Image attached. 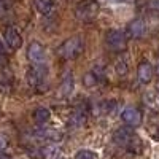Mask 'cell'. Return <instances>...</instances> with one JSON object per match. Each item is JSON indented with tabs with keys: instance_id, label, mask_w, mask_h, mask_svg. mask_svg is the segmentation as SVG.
<instances>
[{
	"instance_id": "cell-1",
	"label": "cell",
	"mask_w": 159,
	"mask_h": 159,
	"mask_svg": "<svg viewBox=\"0 0 159 159\" xmlns=\"http://www.w3.org/2000/svg\"><path fill=\"white\" fill-rule=\"evenodd\" d=\"M113 142L119 147L126 148L130 153H140L142 151V142L140 139L134 134L130 127H119L113 134Z\"/></svg>"
},
{
	"instance_id": "cell-2",
	"label": "cell",
	"mask_w": 159,
	"mask_h": 159,
	"mask_svg": "<svg viewBox=\"0 0 159 159\" xmlns=\"http://www.w3.org/2000/svg\"><path fill=\"white\" fill-rule=\"evenodd\" d=\"M57 52L64 59H76L83 52V40L80 37H70L59 46Z\"/></svg>"
},
{
	"instance_id": "cell-3",
	"label": "cell",
	"mask_w": 159,
	"mask_h": 159,
	"mask_svg": "<svg viewBox=\"0 0 159 159\" xmlns=\"http://www.w3.org/2000/svg\"><path fill=\"white\" fill-rule=\"evenodd\" d=\"M46 76H48V67L43 62L37 64L35 67L29 69V72H27V83L30 84V88L40 91L46 84Z\"/></svg>"
},
{
	"instance_id": "cell-4",
	"label": "cell",
	"mask_w": 159,
	"mask_h": 159,
	"mask_svg": "<svg viewBox=\"0 0 159 159\" xmlns=\"http://www.w3.org/2000/svg\"><path fill=\"white\" fill-rule=\"evenodd\" d=\"M105 43L113 51H123L127 45V37L123 30L113 29V30H108L107 35H105Z\"/></svg>"
},
{
	"instance_id": "cell-5",
	"label": "cell",
	"mask_w": 159,
	"mask_h": 159,
	"mask_svg": "<svg viewBox=\"0 0 159 159\" xmlns=\"http://www.w3.org/2000/svg\"><path fill=\"white\" fill-rule=\"evenodd\" d=\"M97 13H99V3L94 0H88L76 8V18L81 21H91L97 16Z\"/></svg>"
},
{
	"instance_id": "cell-6",
	"label": "cell",
	"mask_w": 159,
	"mask_h": 159,
	"mask_svg": "<svg viewBox=\"0 0 159 159\" xmlns=\"http://www.w3.org/2000/svg\"><path fill=\"white\" fill-rule=\"evenodd\" d=\"M86 119H88V108L84 107V105H78V107L72 111L70 118H69V126L81 127V126H84Z\"/></svg>"
},
{
	"instance_id": "cell-7",
	"label": "cell",
	"mask_w": 159,
	"mask_h": 159,
	"mask_svg": "<svg viewBox=\"0 0 159 159\" xmlns=\"http://www.w3.org/2000/svg\"><path fill=\"white\" fill-rule=\"evenodd\" d=\"M45 48L42 43H38V42H32L27 48V57L30 62L34 64H42L45 62Z\"/></svg>"
},
{
	"instance_id": "cell-8",
	"label": "cell",
	"mask_w": 159,
	"mask_h": 159,
	"mask_svg": "<svg viewBox=\"0 0 159 159\" xmlns=\"http://www.w3.org/2000/svg\"><path fill=\"white\" fill-rule=\"evenodd\" d=\"M121 119L127 124V126H140L142 124V113L140 110L134 108V107H127L123 110L121 113Z\"/></svg>"
},
{
	"instance_id": "cell-9",
	"label": "cell",
	"mask_w": 159,
	"mask_h": 159,
	"mask_svg": "<svg viewBox=\"0 0 159 159\" xmlns=\"http://www.w3.org/2000/svg\"><path fill=\"white\" fill-rule=\"evenodd\" d=\"M34 135L40 140H48V142H59L62 139V132L51 129V127H38L35 129Z\"/></svg>"
},
{
	"instance_id": "cell-10",
	"label": "cell",
	"mask_w": 159,
	"mask_h": 159,
	"mask_svg": "<svg viewBox=\"0 0 159 159\" xmlns=\"http://www.w3.org/2000/svg\"><path fill=\"white\" fill-rule=\"evenodd\" d=\"M5 42L11 49H19L22 45V37L15 27H8L5 30Z\"/></svg>"
},
{
	"instance_id": "cell-11",
	"label": "cell",
	"mask_w": 159,
	"mask_h": 159,
	"mask_svg": "<svg viewBox=\"0 0 159 159\" xmlns=\"http://www.w3.org/2000/svg\"><path fill=\"white\" fill-rule=\"evenodd\" d=\"M127 32L132 38H142L145 35V32H147V25H145V22L142 19H134L129 22Z\"/></svg>"
},
{
	"instance_id": "cell-12",
	"label": "cell",
	"mask_w": 159,
	"mask_h": 159,
	"mask_svg": "<svg viewBox=\"0 0 159 159\" xmlns=\"http://www.w3.org/2000/svg\"><path fill=\"white\" fill-rule=\"evenodd\" d=\"M139 80L140 83H150L151 78H153V67L148 61H142L139 65V70H137Z\"/></svg>"
},
{
	"instance_id": "cell-13",
	"label": "cell",
	"mask_w": 159,
	"mask_h": 159,
	"mask_svg": "<svg viewBox=\"0 0 159 159\" xmlns=\"http://www.w3.org/2000/svg\"><path fill=\"white\" fill-rule=\"evenodd\" d=\"M73 86H75V81H73V73L72 72H65L64 78H62V83H61V96L62 97H69L72 92H73Z\"/></svg>"
},
{
	"instance_id": "cell-14",
	"label": "cell",
	"mask_w": 159,
	"mask_h": 159,
	"mask_svg": "<svg viewBox=\"0 0 159 159\" xmlns=\"http://www.w3.org/2000/svg\"><path fill=\"white\" fill-rule=\"evenodd\" d=\"M40 151H42V157L43 159H61L62 157L61 148L57 147V145H54V143L46 145V147H43Z\"/></svg>"
},
{
	"instance_id": "cell-15",
	"label": "cell",
	"mask_w": 159,
	"mask_h": 159,
	"mask_svg": "<svg viewBox=\"0 0 159 159\" xmlns=\"http://www.w3.org/2000/svg\"><path fill=\"white\" fill-rule=\"evenodd\" d=\"M49 118H51V111L45 107H40L34 111V119H35V123L37 124H45L49 121Z\"/></svg>"
},
{
	"instance_id": "cell-16",
	"label": "cell",
	"mask_w": 159,
	"mask_h": 159,
	"mask_svg": "<svg viewBox=\"0 0 159 159\" xmlns=\"http://www.w3.org/2000/svg\"><path fill=\"white\" fill-rule=\"evenodd\" d=\"M32 5L42 15H48L52 10V0H32Z\"/></svg>"
},
{
	"instance_id": "cell-17",
	"label": "cell",
	"mask_w": 159,
	"mask_h": 159,
	"mask_svg": "<svg viewBox=\"0 0 159 159\" xmlns=\"http://www.w3.org/2000/svg\"><path fill=\"white\" fill-rule=\"evenodd\" d=\"M115 70L119 76H126L127 72H129V65H127V61L123 59V57H119L116 62H115Z\"/></svg>"
},
{
	"instance_id": "cell-18",
	"label": "cell",
	"mask_w": 159,
	"mask_h": 159,
	"mask_svg": "<svg viewBox=\"0 0 159 159\" xmlns=\"http://www.w3.org/2000/svg\"><path fill=\"white\" fill-rule=\"evenodd\" d=\"M75 159H97V154L91 150H81L76 153Z\"/></svg>"
},
{
	"instance_id": "cell-19",
	"label": "cell",
	"mask_w": 159,
	"mask_h": 159,
	"mask_svg": "<svg viewBox=\"0 0 159 159\" xmlns=\"http://www.w3.org/2000/svg\"><path fill=\"white\" fill-rule=\"evenodd\" d=\"M83 83H84V86H88V88H92V86H96L99 81H97V78L94 76V73H92V72H89V73H86V75L83 76Z\"/></svg>"
},
{
	"instance_id": "cell-20",
	"label": "cell",
	"mask_w": 159,
	"mask_h": 159,
	"mask_svg": "<svg viewBox=\"0 0 159 159\" xmlns=\"http://www.w3.org/2000/svg\"><path fill=\"white\" fill-rule=\"evenodd\" d=\"M91 72L94 73V76L97 78V81H103V80H105V70H103L102 65H96Z\"/></svg>"
},
{
	"instance_id": "cell-21",
	"label": "cell",
	"mask_w": 159,
	"mask_h": 159,
	"mask_svg": "<svg viewBox=\"0 0 159 159\" xmlns=\"http://www.w3.org/2000/svg\"><path fill=\"white\" fill-rule=\"evenodd\" d=\"M8 145H10V140H8V135L3 134V132H0V151H3L8 148Z\"/></svg>"
},
{
	"instance_id": "cell-22",
	"label": "cell",
	"mask_w": 159,
	"mask_h": 159,
	"mask_svg": "<svg viewBox=\"0 0 159 159\" xmlns=\"http://www.w3.org/2000/svg\"><path fill=\"white\" fill-rule=\"evenodd\" d=\"M10 89H11V83L8 80L0 78V92H10Z\"/></svg>"
},
{
	"instance_id": "cell-23",
	"label": "cell",
	"mask_w": 159,
	"mask_h": 159,
	"mask_svg": "<svg viewBox=\"0 0 159 159\" xmlns=\"http://www.w3.org/2000/svg\"><path fill=\"white\" fill-rule=\"evenodd\" d=\"M7 64H8V59H7V56H5V52H0V69L5 67Z\"/></svg>"
},
{
	"instance_id": "cell-24",
	"label": "cell",
	"mask_w": 159,
	"mask_h": 159,
	"mask_svg": "<svg viewBox=\"0 0 159 159\" xmlns=\"http://www.w3.org/2000/svg\"><path fill=\"white\" fill-rule=\"evenodd\" d=\"M150 8L154 11H159V0H150Z\"/></svg>"
},
{
	"instance_id": "cell-25",
	"label": "cell",
	"mask_w": 159,
	"mask_h": 159,
	"mask_svg": "<svg viewBox=\"0 0 159 159\" xmlns=\"http://www.w3.org/2000/svg\"><path fill=\"white\" fill-rule=\"evenodd\" d=\"M5 10H7V3L3 2V0H0V15H3Z\"/></svg>"
},
{
	"instance_id": "cell-26",
	"label": "cell",
	"mask_w": 159,
	"mask_h": 159,
	"mask_svg": "<svg viewBox=\"0 0 159 159\" xmlns=\"http://www.w3.org/2000/svg\"><path fill=\"white\" fill-rule=\"evenodd\" d=\"M105 2H110V3H124L127 0H105Z\"/></svg>"
},
{
	"instance_id": "cell-27",
	"label": "cell",
	"mask_w": 159,
	"mask_h": 159,
	"mask_svg": "<svg viewBox=\"0 0 159 159\" xmlns=\"http://www.w3.org/2000/svg\"><path fill=\"white\" fill-rule=\"evenodd\" d=\"M0 52H5V46L2 43V40H0Z\"/></svg>"
},
{
	"instance_id": "cell-28",
	"label": "cell",
	"mask_w": 159,
	"mask_h": 159,
	"mask_svg": "<svg viewBox=\"0 0 159 159\" xmlns=\"http://www.w3.org/2000/svg\"><path fill=\"white\" fill-rule=\"evenodd\" d=\"M0 159H11V157L7 156V154H0Z\"/></svg>"
},
{
	"instance_id": "cell-29",
	"label": "cell",
	"mask_w": 159,
	"mask_h": 159,
	"mask_svg": "<svg viewBox=\"0 0 159 159\" xmlns=\"http://www.w3.org/2000/svg\"><path fill=\"white\" fill-rule=\"evenodd\" d=\"M156 73L159 75V59H157V67H156Z\"/></svg>"
},
{
	"instance_id": "cell-30",
	"label": "cell",
	"mask_w": 159,
	"mask_h": 159,
	"mask_svg": "<svg viewBox=\"0 0 159 159\" xmlns=\"http://www.w3.org/2000/svg\"><path fill=\"white\" fill-rule=\"evenodd\" d=\"M156 139L159 140V129H157V132H156Z\"/></svg>"
},
{
	"instance_id": "cell-31",
	"label": "cell",
	"mask_w": 159,
	"mask_h": 159,
	"mask_svg": "<svg viewBox=\"0 0 159 159\" xmlns=\"http://www.w3.org/2000/svg\"><path fill=\"white\" fill-rule=\"evenodd\" d=\"M157 89H159V83H157Z\"/></svg>"
}]
</instances>
